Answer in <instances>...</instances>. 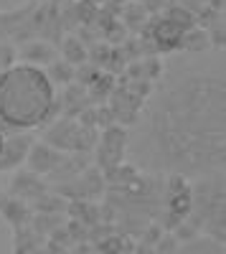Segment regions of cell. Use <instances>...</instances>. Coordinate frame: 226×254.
Instances as JSON below:
<instances>
[{
    "label": "cell",
    "instance_id": "6da1fadb",
    "mask_svg": "<svg viewBox=\"0 0 226 254\" xmlns=\"http://www.w3.org/2000/svg\"><path fill=\"white\" fill-rule=\"evenodd\" d=\"M135 160L170 176L224 171V56H186L168 69L132 140Z\"/></svg>",
    "mask_w": 226,
    "mask_h": 254
},
{
    "label": "cell",
    "instance_id": "7a4b0ae2",
    "mask_svg": "<svg viewBox=\"0 0 226 254\" xmlns=\"http://www.w3.org/2000/svg\"><path fill=\"white\" fill-rule=\"evenodd\" d=\"M54 81L38 64H15L0 74V120L18 130L38 127L54 112Z\"/></svg>",
    "mask_w": 226,
    "mask_h": 254
},
{
    "label": "cell",
    "instance_id": "3957f363",
    "mask_svg": "<svg viewBox=\"0 0 226 254\" xmlns=\"http://www.w3.org/2000/svg\"><path fill=\"white\" fill-rule=\"evenodd\" d=\"M0 214H3V219L8 224H13L15 229H23L28 221H31V211L23 201H5L3 206H0Z\"/></svg>",
    "mask_w": 226,
    "mask_h": 254
},
{
    "label": "cell",
    "instance_id": "277c9868",
    "mask_svg": "<svg viewBox=\"0 0 226 254\" xmlns=\"http://www.w3.org/2000/svg\"><path fill=\"white\" fill-rule=\"evenodd\" d=\"M13 193L15 196H31V198H36V196H41L44 193V186H41L33 176H18L15 181H13Z\"/></svg>",
    "mask_w": 226,
    "mask_h": 254
},
{
    "label": "cell",
    "instance_id": "5b68a950",
    "mask_svg": "<svg viewBox=\"0 0 226 254\" xmlns=\"http://www.w3.org/2000/svg\"><path fill=\"white\" fill-rule=\"evenodd\" d=\"M56 163L58 155H54V150H46V147H38V150L31 153V165L36 168V173H49Z\"/></svg>",
    "mask_w": 226,
    "mask_h": 254
},
{
    "label": "cell",
    "instance_id": "8992f818",
    "mask_svg": "<svg viewBox=\"0 0 226 254\" xmlns=\"http://www.w3.org/2000/svg\"><path fill=\"white\" fill-rule=\"evenodd\" d=\"M3 145H5V137H3V135H0V153H3Z\"/></svg>",
    "mask_w": 226,
    "mask_h": 254
}]
</instances>
